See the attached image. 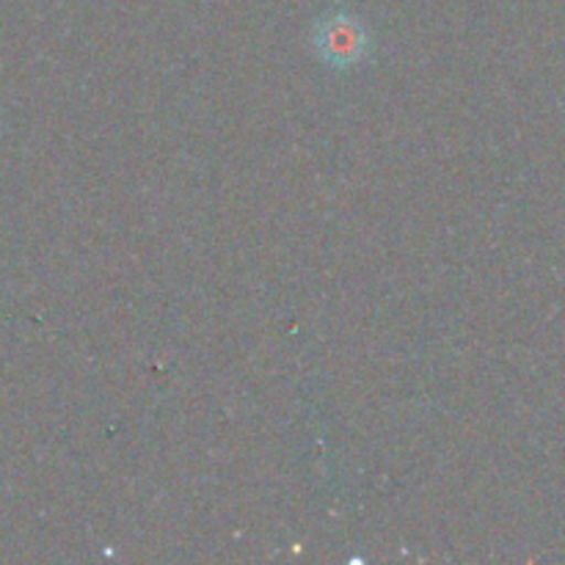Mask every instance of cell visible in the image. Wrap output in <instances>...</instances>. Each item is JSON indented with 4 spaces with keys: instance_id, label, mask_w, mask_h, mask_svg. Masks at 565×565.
<instances>
[{
    "instance_id": "1",
    "label": "cell",
    "mask_w": 565,
    "mask_h": 565,
    "mask_svg": "<svg viewBox=\"0 0 565 565\" xmlns=\"http://www.w3.org/2000/svg\"><path fill=\"white\" fill-rule=\"evenodd\" d=\"M315 44H318L323 61L334 66L356 64L364 53H367V31L362 22L351 14H334L326 17L315 31Z\"/></svg>"
}]
</instances>
